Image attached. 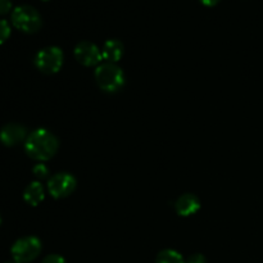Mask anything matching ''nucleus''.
<instances>
[{
  "instance_id": "1",
  "label": "nucleus",
  "mask_w": 263,
  "mask_h": 263,
  "mask_svg": "<svg viewBox=\"0 0 263 263\" xmlns=\"http://www.w3.org/2000/svg\"><path fill=\"white\" fill-rule=\"evenodd\" d=\"M58 139L45 128L32 131L25 141L26 153L36 161H48L53 158L58 151Z\"/></svg>"
},
{
  "instance_id": "2",
  "label": "nucleus",
  "mask_w": 263,
  "mask_h": 263,
  "mask_svg": "<svg viewBox=\"0 0 263 263\" xmlns=\"http://www.w3.org/2000/svg\"><path fill=\"white\" fill-rule=\"evenodd\" d=\"M97 84L103 91L117 92L125 85V73L115 63H103L95 71Z\"/></svg>"
},
{
  "instance_id": "3",
  "label": "nucleus",
  "mask_w": 263,
  "mask_h": 263,
  "mask_svg": "<svg viewBox=\"0 0 263 263\" xmlns=\"http://www.w3.org/2000/svg\"><path fill=\"white\" fill-rule=\"evenodd\" d=\"M12 23L22 32L33 33L40 30L41 15L32 5H18L12 12Z\"/></svg>"
},
{
  "instance_id": "4",
  "label": "nucleus",
  "mask_w": 263,
  "mask_h": 263,
  "mask_svg": "<svg viewBox=\"0 0 263 263\" xmlns=\"http://www.w3.org/2000/svg\"><path fill=\"white\" fill-rule=\"evenodd\" d=\"M13 261L17 263H28L37 258L41 252V241L36 236H26L18 239L13 244L12 249Z\"/></svg>"
},
{
  "instance_id": "5",
  "label": "nucleus",
  "mask_w": 263,
  "mask_h": 263,
  "mask_svg": "<svg viewBox=\"0 0 263 263\" xmlns=\"http://www.w3.org/2000/svg\"><path fill=\"white\" fill-rule=\"evenodd\" d=\"M63 51L58 46H48L36 54L35 64L43 73H57L63 64Z\"/></svg>"
},
{
  "instance_id": "6",
  "label": "nucleus",
  "mask_w": 263,
  "mask_h": 263,
  "mask_svg": "<svg viewBox=\"0 0 263 263\" xmlns=\"http://www.w3.org/2000/svg\"><path fill=\"white\" fill-rule=\"evenodd\" d=\"M77 181L71 174L68 172H59L50 177L48 182L49 193L53 198H66L71 195L76 189Z\"/></svg>"
},
{
  "instance_id": "7",
  "label": "nucleus",
  "mask_w": 263,
  "mask_h": 263,
  "mask_svg": "<svg viewBox=\"0 0 263 263\" xmlns=\"http://www.w3.org/2000/svg\"><path fill=\"white\" fill-rule=\"evenodd\" d=\"M74 58L81 64L86 67L97 66L103 59L102 51L99 50L94 43L90 41H81L74 48Z\"/></svg>"
},
{
  "instance_id": "8",
  "label": "nucleus",
  "mask_w": 263,
  "mask_h": 263,
  "mask_svg": "<svg viewBox=\"0 0 263 263\" xmlns=\"http://www.w3.org/2000/svg\"><path fill=\"white\" fill-rule=\"evenodd\" d=\"M27 135V130L18 123H8L0 131V141L7 146H14L22 143Z\"/></svg>"
},
{
  "instance_id": "9",
  "label": "nucleus",
  "mask_w": 263,
  "mask_h": 263,
  "mask_svg": "<svg viewBox=\"0 0 263 263\" xmlns=\"http://www.w3.org/2000/svg\"><path fill=\"white\" fill-rule=\"evenodd\" d=\"M200 208V200L197 195L190 194V193H186V194L181 195L179 199L175 203V210L182 217H187V216H192L194 213H197Z\"/></svg>"
},
{
  "instance_id": "10",
  "label": "nucleus",
  "mask_w": 263,
  "mask_h": 263,
  "mask_svg": "<svg viewBox=\"0 0 263 263\" xmlns=\"http://www.w3.org/2000/svg\"><path fill=\"white\" fill-rule=\"evenodd\" d=\"M123 44L122 41L117 40V39H110V40L105 41L104 46H103L102 55L103 59L108 61L109 63H115L121 59L123 55Z\"/></svg>"
},
{
  "instance_id": "11",
  "label": "nucleus",
  "mask_w": 263,
  "mask_h": 263,
  "mask_svg": "<svg viewBox=\"0 0 263 263\" xmlns=\"http://www.w3.org/2000/svg\"><path fill=\"white\" fill-rule=\"evenodd\" d=\"M44 197H45V193H44V187L40 182L33 181L28 185L25 189V193H23V198H25L26 202L30 205H37L40 204L44 200Z\"/></svg>"
},
{
  "instance_id": "12",
  "label": "nucleus",
  "mask_w": 263,
  "mask_h": 263,
  "mask_svg": "<svg viewBox=\"0 0 263 263\" xmlns=\"http://www.w3.org/2000/svg\"><path fill=\"white\" fill-rule=\"evenodd\" d=\"M156 263H185L184 257L174 249H164L159 252L156 258Z\"/></svg>"
},
{
  "instance_id": "13",
  "label": "nucleus",
  "mask_w": 263,
  "mask_h": 263,
  "mask_svg": "<svg viewBox=\"0 0 263 263\" xmlns=\"http://www.w3.org/2000/svg\"><path fill=\"white\" fill-rule=\"evenodd\" d=\"M10 36V26L8 21L0 20V45L4 44Z\"/></svg>"
},
{
  "instance_id": "14",
  "label": "nucleus",
  "mask_w": 263,
  "mask_h": 263,
  "mask_svg": "<svg viewBox=\"0 0 263 263\" xmlns=\"http://www.w3.org/2000/svg\"><path fill=\"white\" fill-rule=\"evenodd\" d=\"M33 174H35V176L39 177V179H45L49 175V170L45 164L39 163L33 167Z\"/></svg>"
},
{
  "instance_id": "15",
  "label": "nucleus",
  "mask_w": 263,
  "mask_h": 263,
  "mask_svg": "<svg viewBox=\"0 0 263 263\" xmlns=\"http://www.w3.org/2000/svg\"><path fill=\"white\" fill-rule=\"evenodd\" d=\"M41 263H67L66 259L63 257H61L59 254H50V256L45 257Z\"/></svg>"
},
{
  "instance_id": "16",
  "label": "nucleus",
  "mask_w": 263,
  "mask_h": 263,
  "mask_svg": "<svg viewBox=\"0 0 263 263\" xmlns=\"http://www.w3.org/2000/svg\"><path fill=\"white\" fill-rule=\"evenodd\" d=\"M10 9H12L10 0H0V14H7Z\"/></svg>"
},
{
  "instance_id": "17",
  "label": "nucleus",
  "mask_w": 263,
  "mask_h": 263,
  "mask_svg": "<svg viewBox=\"0 0 263 263\" xmlns=\"http://www.w3.org/2000/svg\"><path fill=\"white\" fill-rule=\"evenodd\" d=\"M187 263H205V257L200 253L192 254L187 259Z\"/></svg>"
},
{
  "instance_id": "18",
  "label": "nucleus",
  "mask_w": 263,
  "mask_h": 263,
  "mask_svg": "<svg viewBox=\"0 0 263 263\" xmlns=\"http://www.w3.org/2000/svg\"><path fill=\"white\" fill-rule=\"evenodd\" d=\"M203 5H207V7H213V5L218 4L221 0H199Z\"/></svg>"
},
{
  "instance_id": "19",
  "label": "nucleus",
  "mask_w": 263,
  "mask_h": 263,
  "mask_svg": "<svg viewBox=\"0 0 263 263\" xmlns=\"http://www.w3.org/2000/svg\"><path fill=\"white\" fill-rule=\"evenodd\" d=\"M5 263H17V262H14V261H13V262H5Z\"/></svg>"
},
{
  "instance_id": "20",
  "label": "nucleus",
  "mask_w": 263,
  "mask_h": 263,
  "mask_svg": "<svg viewBox=\"0 0 263 263\" xmlns=\"http://www.w3.org/2000/svg\"><path fill=\"white\" fill-rule=\"evenodd\" d=\"M0 225H2V217H0Z\"/></svg>"
},
{
  "instance_id": "21",
  "label": "nucleus",
  "mask_w": 263,
  "mask_h": 263,
  "mask_svg": "<svg viewBox=\"0 0 263 263\" xmlns=\"http://www.w3.org/2000/svg\"><path fill=\"white\" fill-rule=\"evenodd\" d=\"M45 2H46V0H45Z\"/></svg>"
}]
</instances>
